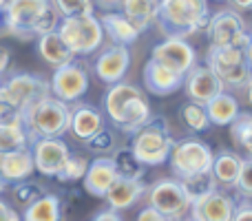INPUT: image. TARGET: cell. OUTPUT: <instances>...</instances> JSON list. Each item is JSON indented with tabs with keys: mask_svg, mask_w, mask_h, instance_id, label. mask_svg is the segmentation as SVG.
<instances>
[{
	"mask_svg": "<svg viewBox=\"0 0 252 221\" xmlns=\"http://www.w3.org/2000/svg\"><path fill=\"white\" fill-rule=\"evenodd\" d=\"M104 111L111 122L128 135H135L153 120L151 104L146 102L144 93L128 82H118L109 87L104 95Z\"/></svg>",
	"mask_w": 252,
	"mask_h": 221,
	"instance_id": "obj_1",
	"label": "cell"
},
{
	"mask_svg": "<svg viewBox=\"0 0 252 221\" xmlns=\"http://www.w3.org/2000/svg\"><path fill=\"white\" fill-rule=\"evenodd\" d=\"M210 20V7L204 0H164L157 9V25L166 38L184 40L206 29Z\"/></svg>",
	"mask_w": 252,
	"mask_h": 221,
	"instance_id": "obj_2",
	"label": "cell"
},
{
	"mask_svg": "<svg viewBox=\"0 0 252 221\" xmlns=\"http://www.w3.org/2000/svg\"><path fill=\"white\" fill-rule=\"evenodd\" d=\"M7 13L11 35L20 40L42 38L58 31V25H60L56 7L47 0H11L7 2Z\"/></svg>",
	"mask_w": 252,
	"mask_h": 221,
	"instance_id": "obj_3",
	"label": "cell"
},
{
	"mask_svg": "<svg viewBox=\"0 0 252 221\" xmlns=\"http://www.w3.org/2000/svg\"><path fill=\"white\" fill-rule=\"evenodd\" d=\"M71 106L56 97H44L22 113V126L31 142L35 139H62L69 133Z\"/></svg>",
	"mask_w": 252,
	"mask_h": 221,
	"instance_id": "obj_4",
	"label": "cell"
},
{
	"mask_svg": "<svg viewBox=\"0 0 252 221\" xmlns=\"http://www.w3.org/2000/svg\"><path fill=\"white\" fill-rule=\"evenodd\" d=\"M173 137H170L168 126L161 120H151L144 128H139L130 144V153L135 159L146 168V166H161L168 161L170 148H173Z\"/></svg>",
	"mask_w": 252,
	"mask_h": 221,
	"instance_id": "obj_5",
	"label": "cell"
},
{
	"mask_svg": "<svg viewBox=\"0 0 252 221\" xmlns=\"http://www.w3.org/2000/svg\"><path fill=\"white\" fill-rule=\"evenodd\" d=\"M58 35L64 40L75 58L89 56L97 51L104 42V29L97 16H80V18H64L58 25Z\"/></svg>",
	"mask_w": 252,
	"mask_h": 221,
	"instance_id": "obj_6",
	"label": "cell"
},
{
	"mask_svg": "<svg viewBox=\"0 0 252 221\" xmlns=\"http://www.w3.org/2000/svg\"><path fill=\"white\" fill-rule=\"evenodd\" d=\"M248 25L237 11L221 9L215 16H210L206 25V38H208V49H241L244 51L248 44Z\"/></svg>",
	"mask_w": 252,
	"mask_h": 221,
	"instance_id": "obj_7",
	"label": "cell"
},
{
	"mask_svg": "<svg viewBox=\"0 0 252 221\" xmlns=\"http://www.w3.org/2000/svg\"><path fill=\"white\" fill-rule=\"evenodd\" d=\"M213 159L215 153L213 148L206 142L195 137L182 139V142H175L170 148V168H173L175 177H190V175H199V173H208L213 168Z\"/></svg>",
	"mask_w": 252,
	"mask_h": 221,
	"instance_id": "obj_8",
	"label": "cell"
},
{
	"mask_svg": "<svg viewBox=\"0 0 252 221\" xmlns=\"http://www.w3.org/2000/svg\"><path fill=\"white\" fill-rule=\"evenodd\" d=\"M206 66L226 89H244L250 80V66L241 49H208Z\"/></svg>",
	"mask_w": 252,
	"mask_h": 221,
	"instance_id": "obj_9",
	"label": "cell"
},
{
	"mask_svg": "<svg viewBox=\"0 0 252 221\" xmlns=\"http://www.w3.org/2000/svg\"><path fill=\"white\" fill-rule=\"evenodd\" d=\"M49 82L42 80L40 75L31 73H16L7 80L0 82V102L13 106L16 111L25 113L29 106H33L35 102L49 97Z\"/></svg>",
	"mask_w": 252,
	"mask_h": 221,
	"instance_id": "obj_10",
	"label": "cell"
},
{
	"mask_svg": "<svg viewBox=\"0 0 252 221\" xmlns=\"http://www.w3.org/2000/svg\"><path fill=\"white\" fill-rule=\"evenodd\" d=\"M146 195H148V206L170 221H182L190 213L192 204L184 195L177 179H159L151 188H146Z\"/></svg>",
	"mask_w": 252,
	"mask_h": 221,
	"instance_id": "obj_11",
	"label": "cell"
},
{
	"mask_svg": "<svg viewBox=\"0 0 252 221\" xmlns=\"http://www.w3.org/2000/svg\"><path fill=\"white\" fill-rule=\"evenodd\" d=\"M89 89V71L80 62H71V64L62 66V69L53 71V78L49 82V93L51 97L64 102V104H78L80 97L87 93Z\"/></svg>",
	"mask_w": 252,
	"mask_h": 221,
	"instance_id": "obj_12",
	"label": "cell"
},
{
	"mask_svg": "<svg viewBox=\"0 0 252 221\" xmlns=\"http://www.w3.org/2000/svg\"><path fill=\"white\" fill-rule=\"evenodd\" d=\"M151 60L161 64L164 69L173 71V73L186 75L188 71L197 64V53L186 40L164 38L161 42H157L155 47H153Z\"/></svg>",
	"mask_w": 252,
	"mask_h": 221,
	"instance_id": "obj_13",
	"label": "cell"
},
{
	"mask_svg": "<svg viewBox=\"0 0 252 221\" xmlns=\"http://www.w3.org/2000/svg\"><path fill=\"white\" fill-rule=\"evenodd\" d=\"M29 151L33 157V168L44 177H58L71 157L69 144L64 139H35Z\"/></svg>",
	"mask_w": 252,
	"mask_h": 221,
	"instance_id": "obj_14",
	"label": "cell"
},
{
	"mask_svg": "<svg viewBox=\"0 0 252 221\" xmlns=\"http://www.w3.org/2000/svg\"><path fill=\"white\" fill-rule=\"evenodd\" d=\"M184 89H186L188 102L197 106H208L219 93H223V87L215 73L206 64H195L186 75H184Z\"/></svg>",
	"mask_w": 252,
	"mask_h": 221,
	"instance_id": "obj_15",
	"label": "cell"
},
{
	"mask_svg": "<svg viewBox=\"0 0 252 221\" xmlns=\"http://www.w3.org/2000/svg\"><path fill=\"white\" fill-rule=\"evenodd\" d=\"M237 210V201L226 190H215L208 197L195 201L190 206L192 221H232Z\"/></svg>",
	"mask_w": 252,
	"mask_h": 221,
	"instance_id": "obj_16",
	"label": "cell"
},
{
	"mask_svg": "<svg viewBox=\"0 0 252 221\" xmlns=\"http://www.w3.org/2000/svg\"><path fill=\"white\" fill-rule=\"evenodd\" d=\"M128 64H130V51L128 47H120V44H111L109 49L97 56L95 64V75L106 84H118L124 80L126 71H128Z\"/></svg>",
	"mask_w": 252,
	"mask_h": 221,
	"instance_id": "obj_17",
	"label": "cell"
},
{
	"mask_svg": "<svg viewBox=\"0 0 252 221\" xmlns=\"http://www.w3.org/2000/svg\"><path fill=\"white\" fill-rule=\"evenodd\" d=\"M104 128V120L102 113L91 104H73L71 106V124L69 130L73 133L75 139L80 142H89L91 137H95L100 130Z\"/></svg>",
	"mask_w": 252,
	"mask_h": 221,
	"instance_id": "obj_18",
	"label": "cell"
},
{
	"mask_svg": "<svg viewBox=\"0 0 252 221\" xmlns=\"http://www.w3.org/2000/svg\"><path fill=\"white\" fill-rule=\"evenodd\" d=\"M118 179V170L111 157H97L89 164L87 175H84V188L93 197H104L113 182Z\"/></svg>",
	"mask_w": 252,
	"mask_h": 221,
	"instance_id": "obj_19",
	"label": "cell"
},
{
	"mask_svg": "<svg viewBox=\"0 0 252 221\" xmlns=\"http://www.w3.org/2000/svg\"><path fill=\"white\" fill-rule=\"evenodd\" d=\"M144 195H146L144 182L118 177L113 182V186L109 188V192L104 195V199H106V204H109V210H115V213H118V210L130 208L133 204H137Z\"/></svg>",
	"mask_w": 252,
	"mask_h": 221,
	"instance_id": "obj_20",
	"label": "cell"
},
{
	"mask_svg": "<svg viewBox=\"0 0 252 221\" xmlns=\"http://www.w3.org/2000/svg\"><path fill=\"white\" fill-rule=\"evenodd\" d=\"M144 84L153 95H170V93L184 87V75L173 73L157 62L148 60L144 66Z\"/></svg>",
	"mask_w": 252,
	"mask_h": 221,
	"instance_id": "obj_21",
	"label": "cell"
},
{
	"mask_svg": "<svg viewBox=\"0 0 252 221\" xmlns=\"http://www.w3.org/2000/svg\"><path fill=\"white\" fill-rule=\"evenodd\" d=\"M33 173H35L33 157H31L29 148L0 155V177L4 179V184L7 182H13V184L27 182Z\"/></svg>",
	"mask_w": 252,
	"mask_h": 221,
	"instance_id": "obj_22",
	"label": "cell"
},
{
	"mask_svg": "<svg viewBox=\"0 0 252 221\" xmlns=\"http://www.w3.org/2000/svg\"><path fill=\"white\" fill-rule=\"evenodd\" d=\"M100 25H102V29H104V35H109L111 42L120 44V47L133 44L135 40L139 38V31L135 29L133 22H130L122 11L104 13V16L100 18Z\"/></svg>",
	"mask_w": 252,
	"mask_h": 221,
	"instance_id": "obj_23",
	"label": "cell"
},
{
	"mask_svg": "<svg viewBox=\"0 0 252 221\" xmlns=\"http://www.w3.org/2000/svg\"><path fill=\"white\" fill-rule=\"evenodd\" d=\"M38 53H40V58H42L47 64L53 66V69H62V66L75 62V56L71 53V49L64 44V40L58 35V31L38 38Z\"/></svg>",
	"mask_w": 252,
	"mask_h": 221,
	"instance_id": "obj_24",
	"label": "cell"
},
{
	"mask_svg": "<svg viewBox=\"0 0 252 221\" xmlns=\"http://www.w3.org/2000/svg\"><path fill=\"white\" fill-rule=\"evenodd\" d=\"M241 164H244V157H239L237 153H230V151L217 153L213 159V168H210L215 184L217 186H235L237 177H239Z\"/></svg>",
	"mask_w": 252,
	"mask_h": 221,
	"instance_id": "obj_25",
	"label": "cell"
},
{
	"mask_svg": "<svg viewBox=\"0 0 252 221\" xmlns=\"http://www.w3.org/2000/svg\"><path fill=\"white\" fill-rule=\"evenodd\" d=\"M120 7H122L124 16L133 22L135 29H137L139 33H144V31L157 20L159 2H155V0H126Z\"/></svg>",
	"mask_w": 252,
	"mask_h": 221,
	"instance_id": "obj_26",
	"label": "cell"
},
{
	"mask_svg": "<svg viewBox=\"0 0 252 221\" xmlns=\"http://www.w3.org/2000/svg\"><path fill=\"white\" fill-rule=\"evenodd\" d=\"M239 113H241L239 111V100L228 91L219 93V95L206 106L208 122L210 124H217V126H230Z\"/></svg>",
	"mask_w": 252,
	"mask_h": 221,
	"instance_id": "obj_27",
	"label": "cell"
},
{
	"mask_svg": "<svg viewBox=\"0 0 252 221\" xmlns=\"http://www.w3.org/2000/svg\"><path fill=\"white\" fill-rule=\"evenodd\" d=\"M179 186H182L184 195L188 197V201L190 204H195V201L204 199V197H208L210 192L217 190V184H215V177L208 173H199V175H190V177H182L177 179Z\"/></svg>",
	"mask_w": 252,
	"mask_h": 221,
	"instance_id": "obj_28",
	"label": "cell"
},
{
	"mask_svg": "<svg viewBox=\"0 0 252 221\" xmlns=\"http://www.w3.org/2000/svg\"><path fill=\"white\" fill-rule=\"evenodd\" d=\"M22 221H60V199L56 195H47L44 192L38 201L25 208V215L20 217Z\"/></svg>",
	"mask_w": 252,
	"mask_h": 221,
	"instance_id": "obj_29",
	"label": "cell"
},
{
	"mask_svg": "<svg viewBox=\"0 0 252 221\" xmlns=\"http://www.w3.org/2000/svg\"><path fill=\"white\" fill-rule=\"evenodd\" d=\"M230 139L239 151H244V159H252V113H239L230 124Z\"/></svg>",
	"mask_w": 252,
	"mask_h": 221,
	"instance_id": "obj_30",
	"label": "cell"
},
{
	"mask_svg": "<svg viewBox=\"0 0 252 221\" xmlns=\"http://www.w3.org/2000/svg\"><path fill=\"white\" fill-rule=\"evenodd\" d=\"M113 164H115V170H118V177H126V179H137L142 182L144 177V166L135 159V155L130 153V148H120L113 157Z\"/></svg>",
	"mask_w": 252,
	"mask_h": 221,
	"instance_id": "obj_31",
	"label": "cell"
},
{
	"mask_svg": "<svg viewBox=\"0 0 252 221\" xmlns=\"http://www.w3.org/2000/svg\"><path fill=\"white\" fill-rule=\"evenodd\" d=\"M29 146H31V139L27 135L25 126H4V128H0V155L22 151V148H29Z\"/></svg>",
	"mask_w": 252,
	"mask_h": 221,
	"instance_id": "obj_32",
	"label": "cell"
},
{
	"mask_svg": "<svg viewBox=\"0 0 252 221\" xmlns=\"http://www.w3.org/2000/svg\"><path fill=\"white\" fill-rule=\"evenodd\" d=\"M179 117H182L184 126H188V128L195 130V133H201V130H206L210 126L206 109L204 106L192 104V102H186V104L179 109Z\"/></svg>",
	"mask_w": 252,
	"mask_h": 221,
	"instance_id": "obj_33",
	"label": "cell"
},
{
	"mask_svg": "<svg viewBox=\"0 0 252 221\" xmlns=\"http://www.w3.org/2000/svg\"><path fill=\"white\" fill-rule=\"evenodd\" d=\"M60 20L64 18H80V16H95V2H89V0H60V2H53Z\"/></svg>",
	"mask_w": 252,
	"mask_h": 221,
	"instance_id": "obj_34",
	"label": "cell"
},
{
	"mask_svg": "<svg viewBox=\"0 0 252 221\" xmlns=\"http://www.w3.org/2000/svg\"><path fill=\"white\" fill-rule=\"evenodd\" d=\"M87 168H89V159H87V157L71 155L69 159H66L64 168L60 170V175H58V179H60V182H78V179H84Z\"/></svg>",
	"mask_w": 252,
	"mask_h": 221,
	"instance_id": "obj_35",
	"label": "cell"
},
{
	"mask_svg": "<svg viewBox=\"0 0 252 221\" xmlns=\"http://www.w3.org/2000/svg\"><path fill=\"white\" fill-rule=\"evenodd\" d=\"M42 188L38 186V184H31V182H20L13 186L11 190V197L13 201H16L18 206H25V208H29L33 201H38L40 197H42Z\"/></svg>",
	"mask_w": 252,
	"mask_h": 221,
	"instance_id": "obj_36",
	"label": "cell"
},
{
	"mask_svg": "<svg viewBox=\"0 0 252 221\" xmlns=\"http://www.w3.org/2000/svg\"><path fill=\"white\" fill-rule=\"evenodd\" d=\"M87 146H89V151H93V153H109V151H113V146H115V137L109 128H102L95 137L89 139Z\"/></svg>",
	"mask_w": 252,
	"mask_h": 221,
	"instance_id": "obj_37",
	"label": "cell"
},
{
	"mask_svg": "<svg viewBox=\"0 0 252 221\" xmlns=\"http://www.w3.org/2000/svg\"><path fill=\"white\" fill-rule=\"evenodd\" d=\"M237 192H241L244 197H252V159H244L239 170V177L235 182Z\"/></svg>",
	"mask_w": 252,
	"mask_h": 221,
	"instance_id": "obj_38",
	"label": "cell"
},
{
	"mask_svg": "<svg viewBox=\"0 0 252 221\" xmlns=\"http://www.w3.org/2000/svg\"><path fill=\"white\" fill-rule=\"evenodd\" d=\"M4 126H22V113L0 102V128H4Z\"/></svg>",
	"mask_w": 252,
	"mask_h": 221,
	"instance_id": "obj_39",
	"label": "cell"
},
{
	"mask_svg": "<svg viewBox=\"0 0 252 221\" xmlns=\"http://www.w3.org/2000/svg\"><path fill=\"white\" fill-rule=\"evenodd\" d=\"M0 35H11V25H9L7 2L0 0Z\"/></svg>",
	"mask_w": 252,
	"mask_h": 221,
	"instance_id": "obj_40",
	"label": "cell"
},
{
	"mask_svg": "<svg viewBox=\"0 0 252 221\" xmlns=\"http://www.w3.org/2000/svg\"><path fill=\"white\" fill-rule=\"evenodd\" d=\"M137 221H170V219H166L164 215H159L155 208H151V206H146V208H144L142 213L137 215Z\"/></svg>",
	"mask_w": 252,
	"mask_h": 221,
	"instance_id": "obj_41",
	"label": "cell"
},
{
	"mask_svg": "<svg viewBox=\"0 0 252 221\" xmlns=\"http://www.w3.org/2000/svg\"><path fill=\"white\" fill-rule=\"evenodd\" d=\"M0 221H22V219L11 206L4 204V201L0 199Z\"/></svg>",
	"mask_w": 252,
	"mask_h": 221,
	"instance_id": "obj_42",
	"label": "cell"
},
{
	"mask_svg": "<svg viewBox=\"0 0 252 221\" xmlns=\"http://www.w3.org/2000/svg\"><path fill=\"white\" fill-rule=\"evenodd\" d=\"M232 221H252V204H241V206H237Z\"/></svg>",
	"mask_w": 252,
	"mask_h": 221,
	"instance_id": "obj_43",
	"label": "cell"
},
{
	"mask_svg": "<svg viewBox=\"0 0 252 221\" xmlns=\"http://www.w3.org/2000/svg\"><path fill=\"white\" fill-rule=\"evenodd\" d=\"M9 60H11V53H9V49L7 47H0V78H2V73L7 71Z\"/></svg>",
	"mask_w": 252,
	"mask_h": 221,
	"instance_id": "obj_44",
	"label": "cell"
},
{
	"mask_svg": "<svg viewBox=\"0 0 252 221\" xmlns=\"http://www.w3.org/2000/svg\"><path fill=\"white\" fill-rule=\"evenodd\" d=\"M93 221H122V217H120L115 210H104V213H100Z\"/></svg>",
	"mask_w": 252,
	"mask_h": 221,
	"instance_id": "obj_45",
	"label": "cell"
},
{
	"mask_svg": "<svg viewBox=\"0 0 252 221\" xmlns=\"http://www.w3.org/2000/svg\"><path fill=\"white\" fill-rule=\"evenodd\" d=\"M244 56H246V62H248L250 75H252V31H250V35H248V44H246V49H244Z\"/></svg>",
	"mask_w": 252,
	"mask_h": 221,
	"instance_id": "obj_46",
	"label": "cell"
},
{
	"mask_svg": "<svg viewBox=\"0 0 252 221\" xmlns=\"http://www.w3.org/2000/svg\"><path fill=\"white\" fill-rule=\"evenodd\" d=\"M246 97H248V102H250V106H252V75H250V80H248V84H246Z\"/></svg>",
	"mask_w": 252,
	"mask_h": 221,
	"instance_id": "obj_47",
	"label": "cell"
},
{
	"mask_svg": "<svg viewBox=\"0 0 252 221\" xmlns=\"http://www.w3.org/2000/svg\"><path fill=\"white\" fill-rule=\"evenodd\" d=\"M232 7L235 9H252V0L250 2H232Z\"/></svg>",
	"mask_w": 252,
	"mask_h": 221,
	"instance_id": "obj_48",
	"label": "cell"
},
{
	"mask_svg": "<svg viewBox=\"0 0 252 221\" xmlns=\"http://www.w3.org/2000/svg\"><path fill=\"white\" fill-rule=\"evenodd\" d=\"M4 186H7V184H4V179H2V177H0V192H2V190H4Z\"/></svg>",
	"mask_w": 252,
	"mask_h": 221,
	"instance_id": "obj_49",
	"label": "cell"
},
{
	"mask_svg": "<svg viewBox=\"0 0 252 221\" xmlns=\"http://www.w3.org/2000/svg\"><path fill=\"white\" fill-rule=\"evenodd\" d=\"M182 221H192V219H182Z\"/></svg>",
	"mask_w": 252,
	"mask_h": 221,
	"instance_id": "obj_50",
	"label": "cell"
}]
</instances>
